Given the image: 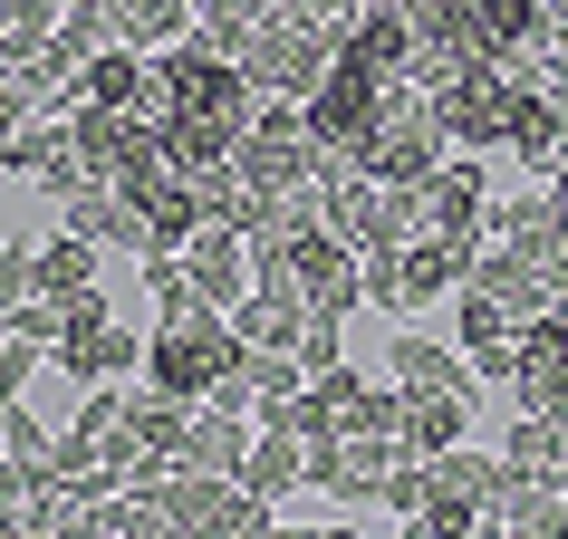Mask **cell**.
Masks as SVG:
<instances>
[{"instance_id":"obj_16","label":"cell","mask_w":568,"mask_h":539,"mask_svg":"<svg viewBox=\"0 0 568 539\" xmlns=\"http://www.w3.org/2000/svg\"><path fill=\"white\" fill-rule=\"evenodd\" d=\"M386 376H395V386H473L463 347H444V337H424V328H405L386 347Z\"/></svg>"},{"instance_id":"obj_5","label":"cell","mask_w":568,"mask_h":539,"mask_svg":"<svg viewBox=\"0 0 568 539\" xmlns=\"http://www.w3.org/2000/svg\"><path fill=\"white\" fill-rule=\"evenodd\" d=\"M39 193H49V212H59V232H88L97 251H145V212L125 203L116 183L68 174V183H39Z\"/></svg>"},{"instance_id":"obj_8","label":"cell","mask_w":568,"mask_h":539,"mask_svg":"<svg viewBox=\"0 0 568 539\" xmlns=\"http://www.w3.org/2000/svg\"><path fill=\"white\" fill-rule=\"evenodd\" d=\"M473 251L481 241H453V232H415L405 241V318L434 308L444 289H463V279H473Z\"/></svg>"},{"instance_id":"obj_15","label":"cell","mask_w":568,"mask_h":539,"mask_svg":"<svg viewBox=\"0 0 568 539\" xmlns=\"http://www.w3.org/2000/svg\"><path fill=\"white\" fill-rule=\"evenodd\" d=\"M68 164V106H39L10 145H0V174H20V183H49Z\"/></svg>"},{"instance_id":"obj_3","label":"cell","mask_w":568,"mask_h":539,"mask_svg":"<svg viewBox=\"0 0 568 539\" xmlns=\"http://www.w3.org/2000/svg\"><path fill=\"white\" fill-rule=\"evenodd\" d=\"M328 68H337V39H328V30H308L290 0H270L261 30H251V49H241V78H251L261 96H308Z\"/></svg>"},{"instance_id":"obj_20","label":"cell","mask_w":568,"mask_h":539,"mask_svg":"<svg viewBox=\"0 0 568 539\" xmlns=\"http://www.w3.org/2000/svg\"><path fill=\"white\" fill-rule=\"evenodd\" d=\"M106 20H116L125 49H164V39L193 30V0H106Z\"/></svg>"},{"instance_id":"obj_1","label":"cell","mask_w":568,"mask_h":539,"mask_svg":"<svg viewBox=\"0 0 568 539\" xmlns=\"http://www.w3.org/2000/svg\"><path fill=\"white\" fill-rule=\"evenodd\" d=\"M222 376H241V328L222 308H174V318L145 328V386H174L203 405Z\"/></svg>"},{"instance_id":"obj_11","label":"cell","mask_w":568,"mask_h":539,"mask_svg":"<svg viewBox=\"0 0 568 539\" xmlns=\"http://www.w3.org/2000/svg\"><path fill=\"white\" fill-rule=\"evenodd\" d=\"M251 434H261V424L232 415V405H193L174 462H193V472H241V462H251Z\"/></svg>"},{"instance_id":"obj_30","label":"cell","mask_w":568,"mask_h":539,"mask_svg":"<svg viewBox=\"0 0 568 539\" xmlns=\"http://www.w3.org/2000/svg\"><path fill=\"white\" fill-rule=\"evenodd\" d=\"M395 10H405V0H395Z\"/></svg>"},{"instance_id":"obj_21","label":"cell","mask_w":568,"mask_h":539,"mask_svg":"<svg viewBox=\"0 0 568 539\" xmlns=\"http://www.w3.org/2000/svg\"><path fill=\"white\" fill-rule=\"evenodd\" d=\"M357 289H366V308L405 318V241H376V251H357Z\"/></svg>"},{"instance_id":"obj_12","label":"cell","mask_w":568,"mask_h":539,"mask_svg":"<svg viewBox=\"0 0 568 539\" xmlns=\"http://www.w3.org/2000/svg\"><path fill=\"white\" fill-rule=\"evenodd\" d=\"M415 452H444L473 434V386H405V424H395Z\"/></svg>"},{"instance_id":"obj_6","label":"cell","mask_w":568,"mask_h":539,"mask_svg":"<svg viewBox=\"0 0 568 539\" xmlns=\"http://www.w3.org/2000/svg\"><path fill=\"white\" fill-rule=\"evenodd\" d=\"M520 366H510V395L530 405V415H559L568 405V318L559 308H539V318H520Z\"/></svg>"},{"instance_id":"obj_10","label":"cell","mask_w":568,"mask_h":539,"mask_svg":"<svg viewBox=\"0 0 568 539\" xmlns=\"http://www.w3.org/2000/svg\"><path fill=\"white\" fill-rule=\"evenodd\" d=\"M473 289H491L510 318H539V308L559 299V279H549L539 261H520V251H501V241H481V251H473Z\"/></svg>"},{"instance_id":"obj_17","label":"cell","mask_w":568,"mask_h":539,"mask_svg":"<svg viewBox=\"0 0 568 539\" xmlns=\"http://www.w3.org/2000/svg\"><path fill=\"white\" fill-rule=\"evenodd\" d=\"M222 318L241 328V347H290V357H300V318H308V308H300V299H280V289H241Z\"/></svg>"},{"instance_id":"obj_7","label":"cell","mask_w":568,"mask_h":539,"mask_svg":"<svg viewBox=\"0 0 568 539\" xmlns=\"http://www.w3.org/2000/svg\"><path fill=\"white\" fill-rule=\"evenodd\" d=\"M183 270H193L203 308H232L241 289H251V241H241L232 222H203V232L183 241Z\"/></svg>"},{"instance_id":"obj_2","label":"cell","mask_w":568,"mask_h":539,"mask_svg":"<svg viewBox=\"0 0 568 539\" xmlns=\"http://www.w3.org/2000/svg\"><path fill=\"white\" fill-rule=\"evenodd\" d=\"M501 491V452H481L473 434L444 452H424V501L405 530L415 539H481V501Z\"/></svg>"},{"instance_id":"obj_29","label":"cell","mask_w":568,"mask_h":539,"mask_svg":"<svg viewBox=\"0 0 568 539\" xmlns=\"http://www.w3.org/2000/svg\"><path fill=\"white\" fill-rule=\"evenodd\" d=\"M49 10H68V0H49Z\"/></svg>"},{"instance_id":"obj_19","label":"cell","mask_w":568,"mask_h":539,"mask_svg":"<svg viewBox=\"0 0 568 539\" xmlns=\"http://www.w3.org/2000/svg\"><path fill=\"white\" fill-rule=\"evenodd\" d=\"M510 337H520V318H510L491 289H473V279H463V289H453V347H463V357H481V347H510Z\"/></svg>"},{"instance_id":"obj_4","label":"cell","mask_w":568,"mask_h":539,"mask_svg":"<svg viewBox=\"0 0 568 539\" xmlns=\"http://www.w3.org/2000/svg\"><path fill=\"white\" fill-rule=\"evenodd\" d=\"M49 357H59V376H78V386H97V376H145V337L125 328L97 289H78V299H59Z\"/></svg>"},{"instance_id":"obj_24","label":"cell","mask_w":568,"mask_h":539,"mask_svg":"<svg viewBox=\"0 0 568 539\" xmlns=\"http://www.w3.org/2000/svg\"><path fill=\"white\" fill-rule=\"evenodd\" d=\"M337 357H347V318H300V366L308 376H328Z\"/></svg>"},{"instance_id":"obj_27","label":"cell","mask_w":568,"mask_h":539,"mask_svg":"<svg viewBox=\"0 0 568 539\" xmlns=\"http://www.w3.org/2000/svg\"><path fill=\"white\" fill-rule=\"evenodd\" d=\"M290 10H300V20H308V30H347V20H357V10H366V0H290Z\"/></svg>"},{"instance_id":"obj_9","label":"cell","mask_w":568,"mask_h":539,"mask_svg":"<svg viewBox=\"0 0 568 539\" xmlns=\"http://www.w3.org/2000/svg\"><path fill=\"white\" fill-rule=\"evenodd\" d=\"M481 154H444V174L424 183V232H453V241H481Z\"/></svg>"},{"instance_id":"obj_18","label":"cell","mask_w":568,"mask_h":539,"mask_svg":"<svg viewBox=\"0 0 568 539\" xmlns=\"http://www.w3.org/2000/svg\"><path fill=\"white\" fill-rule=\"evenodd\" d=\"M39 289H49V299L97 289V241L88 232H39Z\"/></svg>"},{"instance_id":"obj_14","label":"cell","mask_w":568,"mask_h":539,"mask_svg":"<svg viewBox=\"0 0 568 539\" xmlns=\"http://www.w3.org/2000/svg\"><path fill=\"white\" fill-rule=\"evenodd\" d=\"M501 462H510L520 481H549V491H568V444H559V424H549V415H530V405L510 415V434H501Z\"/></svg>"},{"instance_id":"obj_22","label":"cell","mask_w":568,"mask_h":539,"mask_svg":"<svg viewBox=\"0 0 568 539\" xmlns=\"http://www.w3.org/2000/svg\"><path fill=\"white\" fill-rule=\"evenodd\" d=\"M49 30H59V10H49V0H20V10L0 20V59H10V68H30L39 49H49Z\"/></svg>"},{"instance_id":"obj_28","label":"cell","mask_w":568,"mask_h":539,"mask_svg":"<svg viewBox=\"0 0 568 539\" xmlns=\"http://www.w3.org/2000/svg\"><path fill=\"white\" fill-rule=\"evenodd\" d=\"M549 49H559V59H568V20H549Z\"/></svg>"},{"instance_id":"obj_13","label":"cell","mask_w":568,"mask_h":539,"mask_svg":"<svg viewBox=\"0 0 568 539\" xmlns=\"http://www.w3.org/2000/svg\"><path fill=\"white\" fill-rule=\"evenodd\" d=\"M232 481H251L261 501H280V510H290V491H308V452H300V434H290V424L251 434V462H241Z\"/></svg>"},{"instance_id":"obj_25","label":"cell","mask_w":568,"mask_h":539,"mask_svg":"<svg viewBox=\"0 0 568 539\" xmlns=\"http://www.w3.org/2000/svg\"><path fill=\"white\" fill-rule=\"evenodd\" d=\"M0 328H10V337H39V347H49V337H59V299H49V289H39V299H20V308H0Z\"/></svg>"},{"instance_id":"obj_26","label":"cell","mask_w":568,"mask_h":539,"mask_svg":"<svg viewBox=\"0 0 568 539\" xmlns=\"http://www.w3.org/2000/svg\"><path fill=\"white\" fill-rule=\"evenodd\" d=\"M116 415H125L116 376H97V386H88V405H78V434H97V444H106V434H116Z\"/></svg>"},{"instance_id":"obj_23","label":"cell","mask_w":568,"mask_h":539,"mask_svg":"<svg viewBox=\"0 0 568 539\" xmlns=\"http://www.w3.org/2000/svg\"><path fill=\"white\" fill-rule=\"evenodd\" d=\"M39 299V241H0V308Z\"/></svg>"}]
</instances>
